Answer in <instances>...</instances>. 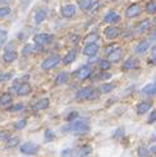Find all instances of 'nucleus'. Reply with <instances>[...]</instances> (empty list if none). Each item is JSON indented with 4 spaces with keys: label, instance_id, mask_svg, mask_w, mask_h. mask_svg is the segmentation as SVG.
Returning a JSON list of instances; mask_svg holds the SVG:
<instances>
[{
    "label": "nucleus",
    "instance_id": "obj_35",
    "mask_svg": "<svg viewBox=\"0 0 156 157\" xmlns=\"http://www.w3.org/2000/svg\"><path fill=\"white\" fill-rule=\"evenodd\" d=\"M44 138H45V142H51V140L55 139V133L51 129H46L44 133Z\"/></svg>",
    "mask_w": 156,
    "mask_h": 157
},
{
    "label": "nucleus",
    "instance_id": "obj_1",
    "mask_svg": "<svg viewBox=\"0 0 156 157\" xmlns=\"http://www.w3.org/2000/svg\"><path fill=\"white\" fill-rule=\"evenodd\" d=\"M63 132H71L77 136H83L90 132V125L84 120H76L69 123V125H67V127H63Z\"/></svg>",
    "mask_w": 156,
    "mask_h": 157
},
{
    "label": "nucleus",
    "instance_id": "obj_25",
    "mask_svg": "<svg viewBox=\"0 0 156 157\" xmlns=\"http://www.w3.org/2000/svg\"><path fill=\"white\" fill-rule=\"evenodd\" d=\"M97 40H99V35L96 32H90L88 35H86L84 38H83V41L86 42V45H88V44H96Z\"/></svg>",
    "mask_w": 156,
    "mask_h": 157
},
{
    "label": "nucleus",
    "instance_id": "obj_8",
    "mask_svg": "<svg viewBox=\"0 0 156 157\" xmlns=\"http://www.w3.org/2000/svg\"><path fill=\"white\" fill-rule=\"evenodd\" d=\"M77 13V6L74 4H67L60 8V14L64 18H72Z\"/></svg>",
    "mask_w": 156,
    "mask_h": 157
},
{
    "label": "nucleus",
    "instance_id": "obj_37",
    "mask_svg": "<svg viewBox=\"0 0 156 157\" xmlns=\"http://www.w3.org/2000/svg\"><path fill=\"white\" fill-rule=\"evenodd\" d=\"M92 152V147L90 144H86L81 148V151H80V156L81 157H86V156H88L90 153Z\"/></svg>",
    "mask_w": 156,
    "mask_h": 157
},
{
    "label": "nucleus",
    "instance_id": "obj_39",
    "mask_svg": "<svg viewBox=\"0 0 156 157\" xmlns=\"http://www.w3.org/2000/svg\"><path fill=\"white\" fill-rule=\"evenodd\" d=\"M12 13V8L10 6H0V18H4L6 15H9Z\"/></svg>",
    "mask_w": 156,
    "mask_h": 157
},
{
    "label": "nucleus",
    "instance_id": "obj_38",
    "mask_svg": "<svg viewBox=\"0 0 156 157\" xmlns=\"http://www.w3.org/2000/svg\"><path fill=\"white\" fill-rule=\"evenodd\" d=\"M147 63L151 64V65H156V45L152 48L151 54H150V58H149V60H147Z\"/></svg>",
    "mask_w": 156,
    "mask_h": 157
},
{
    "label": "nucleus",
    "instance_id": "obj_21",
    "mask_svg": "<svg viewBox=\"0 0 156 157\" xmlns=\"http://www.w3.org/2000/svg\"><path fill=\"white\" fill-rule=\"evenodd\" d=\"M141 93H142V95H145V96H154V95H156V82L146 84L145 87L141 90Z\"/></svg>",
    "mask_w": 156,
    "mask_h": 157
},
{
    "label": "nucleus",
    "instance_id": "obj_29",
    "mask_svg": "<svg viewBox=\"0 0 156 157\" xmlns=\"http://www.w3.org/2000/svg\"><path fill=\"white\" fill-rule=\"evenodd\" d=\"M6 41H8V31L6 29H0V49L4 48Z\"/></svg>",
    "mask_w": 156,
    "mask_h": 157
},
{
    "label": "nucleus",
    "instance_id": "obj_48",
    "mask_svg": "<svg viewBox=\"0 0 156 157\" xmlns=\"http://www.w3.org/2000/svg\"><path fill=\"white\" fill-rule=\"evenodd\" d=\"M151 40H156V28L151 32Z\"/></svg>",
    "mask_w": 156,
    "mask_h": 157
},
{
    "label": "nucleus",
    "instance_id": "obj_43",
    "mask_svg": "<svg viewBox=\"0 0 156 157\" xmlns=\"http://www.w3.org/2000/svg\"><path fill=\"white\" fill-rule=\"evenodd\" d=\"M25 109V105L23 104H15V105H13L12 107H9V111H12V113H15V111H22V110Z\"/></svg>",
    "mask_w": 156,
    "mask_h": 157
},
{
    "label": "nucleus",
    "instance_id": "obj_7",
    "mask_svg": "<svg viewBox=\"0 0 156 157\" xmlns=\"http://www.w3.org/2000/svg\"><path fill=\"white\" fill-rule=\"evenodd\" d=\"M12 90L15 91V93H17L18 96H27V95H29V92L32 88H31L29 83L23 82V83H19V84H15Z\"/></svg>",
    "mask_w": 156,
    "mask_h": 157
},
{
    "label": "nucleus",
    "instance_id": "obj_19",
    "mask_svg": "<svg viewBox=\"0 0 156 157\" xmlns=\"http://www.w3.org/2000/svg\"><path fill=\"white\" fill-rule=\"evenodd\" d=\"M152 107V104L150 102V101H142V102H139L138 105H137V114L138 115H143V114H146L149 110Z\"/></svg>",
    "mask_w": 156,
    "mask_h": 157
},
{
    "label": "nucleus",
    "instance_id": "obj_30",
    "mask_svg": "<svg viewBox=\"0 0 156 157\" xmlns=\"http://www.w3.org/2000/svg\"><path fill=\"white\" fill-rule=\"evenodd\" d=\"M114 88H115V86H114L113 83H104V84L100 87V92H101V93H110Z\"/></svg>",
    "mask_w": 156,
    "mask_h": 157
},
{
    "label": "nucleus",
    "instance_id": "obj_14",
    "mask_svg": "<svg viewBox=\"0 0 156 157\" xmlns=\"http://www.w3.org/2000/svg\"><path fill=\"white\" fill-rule=\"evenodd\" d=\"M46 17H48V12L45 9H38L36 10L35 15H33V22L36 26H40L41 23H44L46 21Z\"/></svg>",
    "mask_w": 156,
    "mask_h": 157
},
{
    "label": "nucleus",
    "instance_id": "obj_13",
    "mask_svg": "<svg viewBox=\"0 0 156 157\" xmlns=\"http://www.w3.org/2000/svg\"><path fill=\"white\" fill-rule=\"evenodd\" d=\"M151 48V40H142L135 48V54H145Z\"/></svg>",
    "mask_w": 156,
    "mask_h": 157
},
{
    "label": "nucleus",
    "instance_id": "obj_33",
    "mask_svg": "<svg viewBox=\"0 0 156 157\" xmlns=\"http://www.w3.org/2000/svg\"><path fill=\"white\" fill-rule=\"evenodd\" d=\"M13 127L17 129V130L25 129V128L27 127V119H19V120H17V121L13 124Z\"/></svg>",
    "mask_w": 156,
    "mask_h": 157
},
{
    "label": "nucleus",
    "instance_id": "obj_26",
    "mask_svg": "<svg viewBox=\"0 0 156 157\" xmlns=\"http://www.w3.org/2000/svg\"><path fill=\"white\" fill-rule=\"evenodd\" d=\"M93 3H95V0H78V6L82 10H88L92 8Z\"/></svg>",
    "mask_w": 156,
    "mask_h": 157
},
{
    "label": "nucleus",
    "instance_id": "obj_49",
    "mask_svg": "<svg viewBox=\"0 0 156 157\" xmlns=\"http://www.w3.org/2000/svg\"><path fill=\"white\" fill-rule=\"evenodd\" d=\"M150 151H151V152H152V153H154V155H155V156H156V144H155V146H152V147H151V150H150Z\"/></svg>",
    "mask_w": 156,
    "mask_h": 157
},
{
    "label": "nucleus",
    "instance_id": "obj_47",
    "mask_svg": "<svg viewBox=\"0 0 156 157\" xmlns=\"http://www.w3.org/2000/svg\"><path fill=\"white\" fill-rule=\"evenodd\" d=\"M9 138V133L5 132V130H0V140H4Z\"/></svg>",
    "mask_w": 156,
    "mask_h": 157
},
{
    "label": "nucleus",
    "instance_id": "obj_24",
    "mask_svg": "<svg viewBox=\"0 0 156 157\" xmlns=\"http://www.w3.org/2000/svg\"><path fill=\"white\" fill-rule=\"evenodd\" d=\"M69 73H67V72H60L57 77H55V84L57 86H61V84H65L67 82H68V79H69Z\"/></svg>",
    "mask_w": 156,
    "mask_h": 157
},
{
    "label": "nucleus",
    "instance_id": "obj_22",
    "mask_svg": "<svg viewBox=\"0 0 156 157\" xmlns=\"http://www.w3.org/2000/svg\"><path fill=\"white\" fill-rule=\"evenodd\" d=\"M50 105V100L48 97H45V98H41V100H38L37 102L33 105V110H36V111H41V110H46L49 107Z\"/></svg>",
    "mask_w": 156,
    "mask_h": 157
},
{
    "label": "nucleus",
    "instance_id": "obj_16",
    "mask_svg": "<svg viewBox=\"0 0 156 157\" xmlns=\"http://www.w3.org/2000/svg\"><path fill=\"white\" fill-rule=\"evenodd\" d=\"M17 58H18V54H17V51L15 50H10V49H8L4 54H3V60L5 61V63H13V61H15L17 60Z\"/></svg>",
    "mask_w": 156,
    "mask_h": 157
},
{
    "label": "nucleus",
    "instance_id": "obj_44",
    "mask_svg": "<svg viewBox=\"0 0 156 157\" xmlns=\"http://www.w3.org/2000/svg\"><path fill=\"white\" fill-rule=\"evenodd\" d=\"M116 48H118V46H116L115 44H111V45H109V46H106V48H105V54L106 55H109V54H110V52H113Z\"/></svg>",
    "mask_w": 156,
    "mask_h": 157
},
{
    "label": "nucleus",
    "instance_id": "obj_27",
    "mask_svg": "<svg viewBox=\"0 0 156 157\" xmlns=\"http://www.w3.org/2000/svg\"><path fill=\"white\" fill-rule=\"evenodd\" d=\"M12 102V95L10 93H3L2 96H0V105L2 106H8V105H10Z\"/></svg>",
    "mask_w": 156,
    "mask_h": 157
},
{
    "label": "nucleus",
    "instance_id": "obj_23",
    "mask_svg": "<svg viewBox=\"0 0 156 157\" xmlns=\"http://www.w3.org/2000/svg\"><path fill=\"white\" fill-rule=\"evenodd\" d=\"M149 29H150V21L149 19H143L142 22H139V25L137 26L136 32L139 33V35H142V33L147 32Z\"/></svg>",
    "mask_w": 156,
    "mask_h": 157
},
{
    "label": "nucleus",
    "instance_id": "obj_3",
    "mask_svg": "<svg viewBox=\"0 0 156 157\" xmlns=\"http://www.w3.org/2000/svg\"><path fill=\"white\" fill-rule=\"evenodd\" d=\"M60 61H61V58L59 56L58 54H51L41 63V68L44 70H51L53 68L58 67L60 64Z\"/></svg>",
    "mask_w": 156,
    "mask_h": 157
},
{
    "label": "nucleus",
    "instance_id": "obj_4",
    "mask_svg": "<svg viewBox=\"0 0 156 157\" xmlns=\"http://www.w3.org/2000/svg\"><path fill=\"white\" fill-rule=\"evenodd\" d=\"M53 41H54V35H51V33L42 32V33H36L33 36V44H36L38 46H42V48L45 45L51 44Z\"/></svg>",
    "mask_w": 156,
    "mask_h": 157
},
{
    "label": "nucleus",
    "instance_id": "obj_36",
    "mask_svg": "<svg viewBox=\"0 0 156 157\" xmlns=\"http://www.w3.org/2000/svg\"><path fill=\"white\" fill-rule=\"evenodd\" d=\"M99 67H100V69L103 70V72H106V70L110 69V67H111V63L109 61V60L101 59V60H100V63H99Z\"/></svg>",
    "mask_w": 156,
    "mask_h": 157
},
{
    "label": "nucleus",
    "instance_id": "obj_31",
    "mask_svg": "<svg viewBox=\"0 0 156 157\" xmlns=\"http://www.w3.org/2000/svg\"><path fill=\"white\" fill-rule=\"evenodd\" d=\"M13 77H14L13 72H3V73H0V82H2V83L9 82Z\"/></svg>",
    "mask_w": 156,
    "mask_h": 157
},
{
    "label": "nucleus",
    "instance_id": "obj_6",
    "mask_svg": "<svg viewBox=\"0 0 156 157\" xmlns=\"http://www.w3.org/2000/svg\"><path fill=\"white\" fill-rule=\"evenodd\" d=\"M19 151L23 155H28V156H33L40 151V146L36 144L35 142H25L23 144H21Z\"/></svg>",
    "mask_w": 156,
    "mask_h": 157
},
{
    "label": "nucleus",
    "instance_id": "obj_5",
    "mask_svg": "<svg viewBox=\"0 0 156 157\" xmlns=\"http://www.w3.org/2000/svg\"><path fill=\"white\" fill-rule=\"evenodd\" d=\"M91 68H90V65H82V67H80L77 70H74L73 72V74H72V77L73 78H76L77 81H86L87 78H90L91 77Z\"/></svg>",
    "mask_w": 156,
    "mask_h": 157
},
{
    "label": "nucleus",
    "instance_id": "obj_45",
    "mask_svg": "<svg viewBox=\"0 0 156 157\" xmlns=\"http://www.w3.org/2000/svg\"><path fill=\"white\" fill-rule=\"evenodd\" d=\"M155 121H156V110H154V111L150 114L149 119H147V123H149V124H152Z\"/></svg>",
    "mask_w": 156,
    "mask_h": 157
},
{
    "label": "nucleus",
    "instance_id": "obj_2",
    "mask_svg": "<svg viewBox=\"0 0 156 157\" xmlns=\"http://www.w3.org/2000/svg\"><path fill=\"white\" fill-rule=\"evenodd\" d=\"M97 97H99V92L92 87H82L76 93L77 100H95Z\"/></svg>",
    "mask_w": 156,
    "mask_h": 157
},
{
    "label": "nucleus",
    "instance_id": "obj_42",
    "mask_svg": "<svg viewBox=\"0 0 156 157\" xmlns=\"http://www.w3.org/2000/svg\"><path fill=\"white\" fill-rule=\"evenodd\" d=\"M80 116V114H78L77 111H72V113H69L68 114V116L65 117L67 119V121H69V123H72V121H76L77 120V117Z\"/></svg>",
    "mask_w": 156,
    "mask_h": 157
},
{
    "label": "nucleus",
    "instance_id": "obj_51",
    "mask_svg": "<svg viewBox=\"0 0 156 157\" xmlns=\"http://www.w3.org/2000/svg\"><path fill=\"white\" fill-rule=\"evenodd\" d=\"M111 2H116V0H111Z\"/></svg>",
    "mask_w": 156,
    "mask_h": 157
},
{
    "label": "nucleus",
    "instance_id": "obj_11",
    "mask_svg": "<svg viewBox=\"0 0 156 157\" xmlns=\"http://www.w3.org/2000/svg\"><path fill=\"white\" fill-rule=\"evenodd\" d=\"M104 33L107 40H114V38H116L120 35V28L116 26H109L104 29Z\"/></svg>",
    "mask_w": 156,
    "mask_h": 157
},
{
    "label": "nucleus",
    "instance_id": "obj_50",
    "mask_svg": "<svg viewBox=\"0 0 156 157\" xmlns=\"http://www.w3.org/2000/svg\"><path fill=\"white\" fill-rule=\"evenodd\" d=\"M10 0H0V6H3V4H5V3H9Z\"/></svg>",
    "mask_w": 156,
    "mask_h": 157
},
{
    "label": "nucleus",
    "instance_id": "obj_41",
    "mask_svg": "<svg viewBox=\"0 0 156 157\" xmlns=\"http://www.w3.org/2000/svg\"><path fill=\"white\" fill-rule=\"evenodd\" d=\"M124 134H126V130H124V128H118L115 132H114V134H113V138L115 139H119V138H123Z\"/></svg>",
    "mask_w": 156,
    "mask_h": 157
},
{
    "label": "nucleus",
    "instance_id": "obj_40",
    "mask_svg": "<svg viewBox=\"0 0 156 157\" xmlns=\"http://www.w3.org/2000/svg\"><path fill=\"white\" fill-rule=\"evenodd\" d=\"M76 156H77V153L72 148H67V150L61 152V157H76Z\"/></svg>",
    "mask_w": 156,
    "mask_h": 157
},
{
    "label": "nucleus",
    "instance_id": "obj_52",
    "mask_svg": "<svg viewBox=\"0 0 156 157\" xmlns=\"http://www.w3.org/2000/svg\"><path fill=\"white\" fill-rule=\"evenodd\" d=\"M155 23H156V19H155Z\"/></svg>",
    "mask_w": 156,
    "mask_h": 157
},
{
    "label": "nucleus",
    "instance_id": "obj_34",
    "mask_svg": "<svg viewBox=\"0 0 156 157\" xmlns=\"http://www.w3.org/2000/svg\"><path fill=\"white\" fill-rule=\"evenodd\" d=\"M137 155H138V157H150L151 151L149 150V148H146V147H138Z\"/></svg>",
    "mask_w": 156,
    "mask_h": 157
},
{
    "label": "nucleus",
    "instance_id": "obj_18",
    "mask_svg": "<svg viewBox=\"0 0 156 157\" xmlns=\"http://www.w3.org/2000/svg\"><path fill=\"white\" fill-rule=\"evenodd\" d=\"M123 56V51L120 48H116L113 52H110L107 55V60L110 61V63H118Z\"/></svg>",
    "mask_w": 156,
    "mask_h": 157
},
{
    "label": "nucleus",
    "instance_id": "obj_10",
    "mask_svg": "<svg viewBox=\"0 0 156 157\" xmlns=\"http://www.w3.org/2000/svg\"><path fill=\"white\" fill-rule=\"evenodd\" d=\"M139 14H141V6H139V4H137V3L131 4L126 9V17L127 18H136Z\"/></svg>",
    "mask_w": 156,
    "mask_h": 157
},
{
    "label": "nucleus",
    "instance_id": "obj_12",
    "mask_svg": "<svg viewBox=\"0 0 156 157\" xmlns=\"http://www.w3.org/2000/svg\"><path fill=\"white\" fill-rule=\"evenodd\" d=\"M97 52H99V45L97 44H88L83 48V55H86V56H88V58L96 56Z\"/></svg>",
    "mask_w": 156,
    "mask_h": 157
},
{
    "label": "nucleus",
    "instance_id": "obj_9",
    "mask_svg": "<svg viewBox=\"0 0 156 157\" xmlns=\"http://www.w3.org/2000/svg\"><path fill=\"white\" fill-rule=\"evenodd\" d=\"M42 50H44L42 46H38L36 44H26L25 46H23V49H22V55L25 58H27V56H29L31 54H33L36 51H42Z\"/></svg>",
    "mask_w": 156,
    "mask_h": 157
},
{
    "label": "nucleus",
    "instance_id": "obj_46",
    "mask_svg": "<svg viewBox=\"0 0 156 157\" xmlns=\"http://www.w3.org/2000/svg\"><path fill=\"white\" fill-rule=\"evenodd\" d=\"M100 78L103 81H107V79H110V78H111V74L107 73V72H103V73L100 74Z\"/></svg>",
    "mask_w": 156,
    "mask_h": 157
},
{
    "label": "nucleus",
    "instance_id": "obj_32",
    "mask_svg": "<svg viewBox=\"0 0 156 157\" xmlns=\"http://www.w3.org/2000/svg\"><path fill=\"white\" fill-rule=\"evenodd\" d=\"M146 13L147 14H155L156 13V2L151 0L146 4Z\"/></svg>",
    "mask_w": 156,
    "mask_h": 157
},
{
    "label": "nucleus",
    "instance_id": "obj_28",
    "mask_svg": "<svg viewBox=\"0 0 156 157\" xmlns=\"http://www.w3.org/2000/svg\"><path fill=\"white\" fill-rule=\"evenodd\" d=\"M19 138L18 137H9L6 139V143H5V146H6V148H14V147H17L18 144H19Z\"/></svg>",
    "mask_w": 156,
    "mask_h": 157
},
{
    "label": "nucleus",
    "instance_id": "obj_20",
    "mask_svg": "<svg viewBox=\"0 0 156 157\" xmlns=\"http://www.w3.org/2000/svg\"><path fill=\"white\" fill-rule=\"evenodd\" d=\"M76 58H77V50L72 49V50H69L67 52V55L63 59H61V61H63L64 65H69V64H72V63L76 60Z\"/></svg>",
    "mask_w": 156,
    "mask_h": 157
},
{
    "label": "nucleus",
    "instance_id": "obj_15",
    "mask_svg": "<svg viewBox=\"0 0 156 157\" xmlns=\"http://www.w3.org/2000/svg\"><path fill=\"white\" fill-rule=\"evenodd\" d=\"M120 21V15L114 12V10H110V12H107L105 14V17H104V22L106 23H110V25L113 26V23H116V22H119Z\"/></svg>",
    "mask_w": 156,
    "mask_h": 157
},
{
    "label": "nucleus",
    "instance_id": "obj_17",
    "mask_svg": "<svg viewBox=\"0 0 156 157\" xmlns=\"http://www.w3.org/2000/svg\"><path fill=\"white\" fill-rule=\"evenodd\" d=\"M138 65H139L138 60H136V59H133V58H129V59H127L126 61H124V64H123V67H122V70L127 72V70H132V69L138 68Z\"/></svg>",
    "mask_w": 156,
    "mask_h": 157
}]
</instances>
